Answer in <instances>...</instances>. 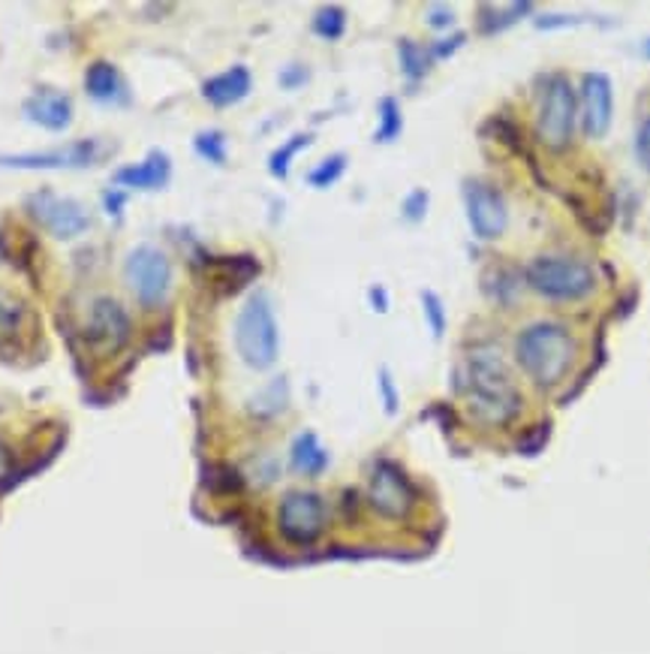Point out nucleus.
<instances>
[{
	"label": "nucleus",
	"instance_id": "obj_1",
	"mask_svg": "<svg viewBox=\"0 0 650 654\" xmlns=\"http://www.w3.org/2000/svg\"><path fill=\"white\" fill-rule=\"evenodd\" d=\"M467 399L482 423H509L521 411V395L515 392L503 356L494 347H476L467 356Z\"/></svg>",
	"mask_w": 650,
	"mask_h": 654
},
{
	"label": "nucleus",
	"instance_id": "obj_2",
	"mask_svg": "<svg viewBox=\"0 0 650 654\" xmlns=\"http://www.w3.org/2000/svg\"><path fill=\"white\" fill-rule=\"evenodd\" d=\"M515 359L525 368L527 378L539 387H554L569 374L576 362V341L563 326L537 323L527 326L515 341Z\"/></svg>",
	"mask_w": 650,
	"mask_h": 654
},
{
	"label": "nucleus",
	"instance_id": "obj_3",
	"mask_svg": "<svg viewBox=\"0 0 650 654\" xmlns=\"http://www.w3.org/2000/svg\"><path fill=\"white\" fill-rule=\"evenodd\" d=\"M236 347L241 362L253 371H265L277 362L280 353V332L272 299L265 293H253L238 311L236 320Z\"/></svg>",
	"mask_w": 650,
	"mask_h": 654
},
{
	"label": "nucleus",
	"instance_id": "obj_4",
	"mask_svg": "<svg viewBox=\"0 0 650 654\" xmlns=\"http://www.w3.org/2000/svg\"><path fill=\"white\" fill-rule=\"evenodd\" d=\"M527 284L551 302H578L593 293V272L573 257H537L527 265Z\"/></svg>",
	"mask_w": 650,
	"mask_h": 654
},
{
	"label": "nucleus",
	"instance_id": "obj_5",
	"mask_svg": "<svg viewBox=\"0 0 650 654\" xmlns=\"http://www.w3.org/2000/svg\"><path fill=\"white\" fill-rule=\"evenodd\" d=\"M124 281L130 293L145 308H157L169 296V289H172V265H169V260H166V253L160 248L139 245V248L127 253Z\"/></svg>",
	"mask_w": 650,
	"mask_h": 654
},
{
	"label": "nucleus",
	"instance_id": "obj_6",
	"mask_svg": "<svg viewBox=\"0 0 650 654\" xmlns=\"http://www.w3.org/2000/svg\"><path fill=\"white\" fill-rule=\"evenodd\" d=\"M573 127H576V94L566 79H554L539 109L537 139L551 152H563L573 139Z\"/></svg>",
	"mask_w": 650,
	"mask_h": 654
},
{
	"label": "nucleus",
	"instance_id": "obj_7",
	"mask_svg": "<svg viewBox=\"0 0 650 654\" xmlns=\"http://www.w3.org/2000/svg\"><path fill=\"white\" fill-rule=\"evenodd\" d=\"M27 212L37 221L39 227H46L55 239H79L82 233H88L91 217L82 209V202L58 197L51 190H37L27 197Z\"/></svg>",
	"mask_w": 650,
	"mask_h": 654
},
{
	"label": "nucleus",
	"instance_id": "obj_8",
	"mask_svg": "<svg viewBox=\"0 0 650 654\" xmlns=\"http://www.w3.org/2000/svg\"><path fill=\"white\" fill-rule=\"evenodd\" d=\"M464 205H467L470 227L479 239H501L509 227V209H506L503 193L485 181H467L464 185Z\"/></svg>",
	"mask_w": 650,
	"mask_h": 654
},
{
	"label": "nucleus",
	"instance_id": "obj_9",
	"mask_svg": "<svg viewBox=\"0 0 650 654\" xmlns=\"http://www.w3.org/2000/svg\"><path fill=\"white\" fill-rule=\"evenodd\" d=\"M280 531L292 543H313L323 534L325 507L313 491H289L280 503Z\"/></svg>",
	"mask_w": 650,
	"mask_h": 654
},
{
	"label": "nucleus",
	"instance_id": "obj_10",
	"mask_svg": "<svg viewBox=\"0 0 650 654\" xmlns=\"http://www.w3.org/2000/svg\"><path fill=\"white\" fill-rule=\"evenodd\" d=\"M97 154H100V142L82 139V142H70V145L46 154H13V157L0 154V166H7V169H82V166L94 164Z\"/></svg>",
	"mask_w": 650,
	"mask_h": 654
},
{
	"label": "nucleus",
	"instance_id": "obj_11",
	"mask_svg": "<svg viewBox=\"0 0 650 654\" xmlns=\"http://www.w3.org/2000/svg\"><path fill=\"white\" fill-rule=\"evenodd\" d=\"M88 338L100 344L103 350H121L130 338V317H127L124 305L109 296H100L91 305Z\"/></svg>",
	"mask_w": 650,
	"mask_h": 654
},
{
	"label": "nucleus",
	"instance_id": "obj_12",
	"mask_svg": "<svg viewBox=\"0 0 650 654\" xmlns=\"http://www.w3.org/2000/svg\"><path fill=\"white\" fill-rule=\"evenodd\" d=\"M25 118L31 124L51 130V133H61L67 127L73 124V100L55 88H37L25 100Z\"/></svg>",
	"mask_w": 650,
	"mask_h": 654
},
{
	"label": "nucleus",
	"instance_id": "obj_13",
	"mask_svg": "<svg viewBox=\"0 0 650 654\" xmlns=\"http://www.w3.org/2000/svg\"><path fill=\"white\" fill-rule=\"evenodd\" d=\"M581 94H585V130L588 136L602 139L612 127V82L602 73H588L581 82Z\"/></svg>",
	"mask_w": 650,
	"mask_h": 654
},
{
	"label": "nucleus",
	"instance_id": "obj_14",
	"mask_svg": "<svg viewBox=\"0 0 650 654\" xmlns=\"http://www.w3.org/2000/svg\"><path fill=\"white\" fill-rule=\"evenodd\" d=\"M172 160L166 152H151L142 164L121 166L112 176V185L127 190H160L169 185Z\"/></svg>",
	"mask_w": 650,
	"mask_h": 654
},
{
	"label": "nucleus",
	"instance_id": "obj_15",
	"mask_svg": "<svg viewBox=\"0 0 650 654\" xmlns=\"http://www.w3.org/2000/svg\"><path fill=\"white\" fill-rule=\"evenodd\" d=\"M371 503L376 507V513H383V516L398 519L407 513V507H410V486H407V479L400 477L392 465L376 467L374 479H371Z\"/></svg>",
	"mask_w": 650,
	"mask_h": 654
},
{
	"label": "nucleus",
	"instance_id": "obj_16",
	"mask_svg": "<svg viewBox=\"0 0 650 654\" xmlns=\"http://www.w3.org/2000/svg\"><path fill=\"white\" fill-rule=\"evenodd\" d=\"M251 70L248 67H232V70H226L220 76L208 79L205 85H202V97L217 106V109H226V106H236L241 103L248 94H251Z\"/></svg>",
	"mask_w": 650,
	"mask_h": 654
},
{
	"label": "nucleus",
	"instance_id": "obj_17",
	"mask_svg": "<svg viewBox=\"0 0 650 654\" xmlns=\"http://www.w3.org/2000/svg\"><path fill=\"white\" fill-rule=\"evenodd\" d=\"M85 91H88L91 100L97 103H124V79L115 70V63L109 61H94L85 70Z\"/></svg>",
	"mask_w": 650,
	"mask_h": 654
},
{
	"label": "nucleus",
	"instance_id": "obj_18",
	"mask_svg": "<svg viewBox=\"0 0 650 654\" xmlns=\"http://www.w3.org/2000/svg\"><path fill=\"white\" fill-rule=\"evenodd\" d=\"M22 317H25V305L19 302L13 293L0 289V344H7L19 335Z\"/></svg>",
	"mask_w": 650,
	"mask_h": 654
},
{
	"label": "nucleus",
	"instance_id": "obj_19",
	"mask_svg": "<svg viewBox=\"0 0 650 654\" xmlns=\"http://www.w3.org/2000/svg\"><path fill=\"white\" fill-rule=\"evenodd\" d=\"M398 51H400V70H404V76L407 79L419 82V79L425 76L428 70H431V55H428L422 46H416V43H410V39H400Z\"/></svg>",
	"mask_w": 650,
	"mask_h": 654
},
{
	"label": "nucleus",
	"instance_id": "obj_20",
	"mask_svg": "<svg viewBox=\"0 0 650 654\" xmlns=\"http://www.w3.org/2000/svg\"><path fill=\"white\" fill-rule=\"evenodd\" d=\"M292 465L308 474H316L325 467V453L320 450V443L313 435H301L299 441L292 443Z\"/></svg>",
	"mask_w": 650,
	"mask_h": 654
},
{
	"label": "nucleus",
	"instance_id": "obj_21",
	"mask_svg": "<svg viewBox=\"0 0 650 654\" xmlns=\"http://www.w3.org/2000/svg\"><path fill=\"white\" fill-rule=\"evenodd\" d=\"M313 31H316V37L335 43V39L344 37V31H347V13H344L340 7H323V10H316V15H313Z\"/></svg>",
	"mask_w": 650,
	"mask_h": 654
},
{
	"label": "nucleus",
	"instance_id": "obj_22",
	"mask_svg": "<svg viewBox=\"0 0 650 654\" xmlns=\"http://www.w3.org/2000/svg\"><path fill=\"white\" fill-rule=\"evenodd\" d=\"M313 139L308 133H299V136H292L289 142H284L275 154H272V160H268V169H272V176L275 178H287L289 164H292V157L301 152V148H308Z\"/></svg>",
	"mask_w": 650,
	"mask_h": 654
},
{
	"label": "nucleus",
	"instance_id": "obj_23",
	"mask_svg": "<svg viewBox=\"0 0 650 654\" xmlns=\"http://www.w3.org/2000/svg\"><path fill=\"white\" fill-rule=\"evenodd\" d=\"M400 127V112H398V100L395 97H386V100L380 103V127H376V142H392V139H398Z\"/></svg>",
	"mask_w": 650,
	"mask_h": 654
},
{
	"label": "nucleus",
	"instance_id": "obj_24",
	"mask_svg": "<svg viewBox=\"0 0 650 654\" xmlns=\"http://www.w3.org/2000/svg\"><path fill=\"white\" fill-rule=\"evenodd\" d=\"M344 169H347V157L344 154H335V157H328L323 164L313 169L308 181H311L313 188H332L340 176H344Z\"/></svg>",
	"mask_w": 650,
	"mask_h": 654
},
{
	"label": "nucleus",
	"instance_id": "obj_25",
	"mask_svg": "<svg viewBox=\"0 0 650 654\" xmlns=\"http://www.w3.org/2000/svg\"><path fill=\"white\" fill-rule=\"evenodd\" d=\"M196 152H200L205 160H212V164H224L226 160L224 133H217V130H212V133H200V136H196Z\"/></svg>",
	"mask_w": 650,
	"mask_h": 654
},
{
	"label": "nucleus",
	"instance_id": "obj_26",
	"mask_svg": "<svg viewBox=\"0 0 650 654\" xmlns=\"http://www.w3.org/2000/svg\"><path fill=\"white\" fill-rule=\"evenodd\" d=\"M422 305H425L428 326L434 332V338H443V332H446V311H443V302H440L431 289H425V293H422Z\"/></svg>",
	"mask_w": 650,
	"mask_h": 654
},
{
	"label": "nucleus",
	"instance_id": "obj_27",
	"mask_svg": "<svg viewBox=\"0 0 650 654\" xmlns=\"http://www.w3.org/2000/svg\"><path fill=\"white\" fill-rule=\"evenodd\" d=\"M425 209L428 193L425 190H416V193H410L407 202H404V217H407V221H422V217H425Z\"/></svg>",
	"mask_w": 650,
	"mask_h": 654
},
{
	"label": "nucleus",
	"instance_id": "obj_28",
	"mask_svg": "<svg viewBox=\"0 0 650 654\" xmlns=\"http://www.w3.org/2000/svg\"><path fill=\"white\" fill-rule=\"evenodd\" d=\"M636 157H638V164L645 166L650 173V118L645 121V124L638 127V133H636Z\"/></svg>",
	"mask_w": 650,
	"mask_h": 654
},
{
	"label": "nucleus",
	"instance_id": "obj_29",
	"mask_svg": "<svg viewBox=\"0 0 650 654\" xmlns=\"http://www.w3.org/2000/svg\"><path fill=\"white\" fill-rule=\"evenodd\" d=\"M380 390H383V399H386V411L388 414H395V411H398V392L392 387V374H388L386 368L380 371Z\"/></svg>",
	"mask_w": 650,
	"mask_h": 654
},
{
	"label": "nucleus",
	"instance_id": "obj_30",
	"mask_svg": "<svg viewBox=\"0 0 650 654\" xmlns=\"http://www.w3.org/2000/svg\"><path fill=\"white\" fill-rule=\"evenodd\" d=\"M304 79H308V70H301V67H289V70L280 73V85H284V88H299Z\"/></svg>",
	"mask_w": 650,
	"mask_h": 654
},
{
	"label": "nucleus",
	"instance_id": "obj_31",
	"mask_svg": "<svg viewBox=\"0 0 650 654\" xmlns=\"http://www.w3.org/2000/svg\"><path fill=\"white\" fill-rule=\"evenodd\" d=\"M428 22H431L434 27H446L455 22V15H452L449 10H443V7H440V10H431V19H428Z\"/></svg>",
	"mask_w": 650,
	"mask_h": 654
},
{
	"label": "nucleus",
	"instance_id": "obj_32",
	"mask_svg": "<svg viewBox=\"0 0 650 654\" xmlns=\"http://www.w3.org/2000/svg\"><path fill=\"white\" fill-rule=\"evenodd\" d=\"M461 43H464L461 34H458V37H449V43H443V46H434V55H437V58H449L452 51L458 49Z\"/></svg>",
	"mask_w": 650,
	"mask_h": 654
},
{
	"label": "nucleus",
	"instance_id": "obj_33",
	"mask_svg": "<svg viewBox=\"0 0 650 654\" xmlns=\"http://www.w3.org/2000/svg\"><path fill=\"white\" fill-rule=\"evenodd\" d=\"M10 465H13V459H10V450H7V447L0 443V479L10 474Z\"/></svg>",
	"mask_w": 650,
	"mask_h": 654
},
{
	"label": "nucleus",
	"instance_id": "obj_34",
	"mask_svg": "<svg viewBox=\"0 0 650 654\" xmlns=\"http://www.w3.org/2000/svg\"><path fill=\"white\" fill-rule=\"evenodd\" d=\"M371 296H374V308L376 311H386V296H383V289H374V293H371Z\"/></svg>",
	"mask_w": 650,
	"mask_h": 654
},
{
	"label": "nucleus",
	"instance_id": "obj_35",
	"mask_svg": "<svg viewBox=\"0 0 650 654\" xmlns=\"http://www.w3.org/2000/svg\"><path fill=\"white\" fill-rule=\"evenodd\" d=\"M641 51H645V58H650V39H645V46H641Z\"/></svg>",
	"mask_w": 650,
	"mask_h": 654
}]
</instances>
